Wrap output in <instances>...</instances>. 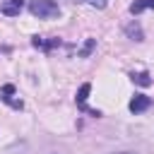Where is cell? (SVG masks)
I'll list each match as a JSON object with an SVG mask.
<instances>
[{
  "mask_svg": "<svg viewBox=\"0 0 154 154\" xmlns=\"http://www.w3.org/2000/svg\"><path fill=\"white\" fill-rule=\"evenodd\" d=\"M26 7H29V12H31L34 17H38V19H53V17L60 14V7H58L55 0H29Z\"/></svg>",
  "mask_w": 154,
  "mask_h": 154,
  "instance_id": "6da1fadb",
  "label": "cell"
},
{
  "mask_svg": "<svg viewBox=\"0 0 154 154\" xmlns=\"http://www.w3.org/2000/svg\"><path fill=\"white\" fill-rule=\"evenodd\" d=\"M149 106H152V99L144 96V94H135V99L128 103V108H130L132 113H142V111H147Z\"/></svg>",
  "mask_w": 154,
  "mask_h": 154,
  "instance_id": "7a4b0ae2",
  "label": "cell"
},
{
  "mask_svg": "<svg viewBox=\"0 0 154 154\" xmlns=\"http://www.w3.org/2000/svg\"><path fill=\"white\" fill-rule=\"evenodd\" d=\"M22 7H24V0H5V2L0 5V12H2L5 17H17V14L22 12Z\"/></svg>",
  "mask_w": 154,
  "mask_h": 154,
  "instance_id": "3957f363",
  "label": "cell"
},
{
  "mask_svg": "<svg viewBox=\"0 0 154 154\" xmlns=\"http://www.w3.org/2000/svg\"><path fill=\"white\" fill-rule=\"evenodd\" d=\"M125 34H128V38H132V41H144V31H142V26L135 24V22L125 24Z\"/></svg>",
  "mask_w": 154,
  "mask_h": 154,
  "instance_id": "277c9868",
  "label": "cell"
},
{
  "mask_svg": "<svg viewBox=\"0 0 154 154\" xmlns=\"http://www.w3.org/2000/svg\"><path fill=\"white\" fill-rule=\"evenodd\" d=\"M89 91H91V84H89V82H84V84L77 89V96H75V101H77V106H79V108H84V106H87Z\"/></svg>",
  "mask_w": 154,
  "mask_h": 154,
  "instance_id": "5b68a950",
  "label": "cell"
},
{
  "mask_svg": "<svg viewBox=\"0 0 154 154\" xmlns=\"http://www.w3.org/2000/svg\"><path fill=\"white\" fill-rule=\"evenodd\" d=\"M144 10H154V0H135V2L130 5V12H132V14H140V12H144Z\"/></svg>",
  "mask_w": 154,
  "mask_h": 154,
  "instance_id": "8992f818",
  "label": "cell"
},
{
  "mask_svg": "<svg viewBox=\"0 0 154 154\" xmlns=\"http://www.w3.org/2000/svg\"><path fill=\"white\" fill-rule=\"evenodd\" d=\"M31 43H34L36 48H46V51H48V48L60 46V41H58V38H53V41H43V38H38V36H34V38H31Z\"/></svg>",
  "mask_w": 154,
  "mask_h": 154,
  "instance_id": "52a82bcc",
  "label": "cell"
},
{
  "mask_svg": "<svg viewBox=\"0 0 154 154\" xmlns=\"http://www.w3.org/2000/svg\"><path fill=\"white\" fill-rule=\"evenodd\" d=\"M94 48H96V38H87V41H84V46L79 48V53H77V55H79V58H87Z\"/></svg>",
  "mask_w": 154,
  "mask_h": 154,
  "instance_id": "ba28073f",
  "label": "cell"
},
{
  "mask_svg": "<svg viewBox=\"0 0 154 154\" xmlns=\"http://www.w3.org/2000/svg\"><path fill=\"white\" fill-rule=\"evenodd\" d=\"M132 82L140 84V87H149L152 84V77H149V72H137V75H132Z\"/></svg>",
  "mask_w": 154,
  "mask_h": 154,
  "instance_id": "9c48e42d",
  "label": "cell"
},
{
  "mask_svg": "<svg viewBox=\"0 0 154 154\" xmlns=\"http://www.w3.org/2000/svg\"><path fill=\"white\" fill-rule=\"evenodd\" d=\"M84 5H89V7H96V10H103L106 5H108V0H82Z\"/></svg>",
  "mask_w": 154,
  "mask_h": 154,
  "instance_id": "30bf717a",
  "label": "cell"
},
{
  "mask_svg": "<svg viewBox=\"0 0 154 154\" xmlns=\"http://www.w3.org/2000/svg\"><path fill=\"white\" fill-rule=\"evenodd\" d=\"M116 154H137V152H116Z\"/></svg>",
  "mask_w": 154,
  "mask_h": 154,
  "instance_id": "8fae6325",
  "label": "cell"
}]
</instances>
